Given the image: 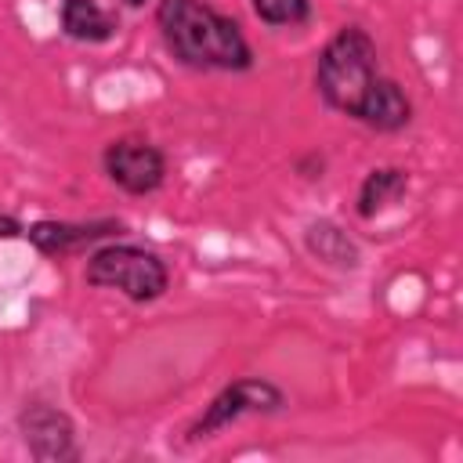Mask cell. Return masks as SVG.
<instances>
[{"instance_id": "cell-9", "label": "cell", "mask_w": 463, "mask_h": 463, "mask_svg": "<svg viewBox=\"0 0 463 463\" xmlns=\"http://www.w3.org/2000/svg\"><path fill=\"white\" fill-rule=\"evenodd\" d=\"M58 22H61V33L76 43H109L119 29V18L98 0H61Z\"/></svg>"}, {"instance_id": "cell-13", "label": "cell", "mask_w": 463, "mask_h": 463, "mask_svg": "<svg viewBox=\"0 0 463 463\" xmlns=\"http://www.w3.org/2000/svg\"><path fill=\"white\" fill-rule=\"evenodd\" d=\"M25 232V224L18 221V217H11V213H0V239H18Z\"/></svg>"}, {"instance_id": "cell-4", "label": "cell", "mask_w": 463, "mask_h": 463, "mask_svg": "<svg viewBox=\"0 0 463 463\" xmlns=\"http://www.w3.org/2000/svg\"><path fill=\"white\" fill-rule=\"evenodd\" d=\"M282 409H286V391L279 383H271L264 376H242V380H232L228 387H221L184 434H188V441H203L232 423H239L242 416H271Z\"/></svg>"}, {"instance_id": "cell-7", "label": "cell", "mask_w": 463, "mask_h": 463, "mask_svg": "<svg viewBox=\"0 0 463 463\" xmlns=\"http://www.w3.org/2000/svg\"><path fill=\"white\" fill-rule=\"evenodd\" d=\"M18 434L29 449V456L40 459V463H76L80 459L76 423L58 405L29 402L18 412Z\"/></svg>"}, {"instance_id": "cell-3", "label": "cell", "mask_w": 463, "mask_h": 463, "mask_svg": "<svg viewBox=\"0 0 463 463\" xmlns=\"http://www.w3.org/2000/svg\"><path fill=\"white\" fill-rule=\"evenodd\" d=\"M83 279L94 289H116L134 304H152L170 289V268L156 250L134 242H101L87 253Z\"/></svg>"}, {"instance_id": "cell-12", "label": "cell", "mask_w": 463, "mask_h": 463, "mask_svg": "<svg viewBox=\"0 0 463 463\" xmlns=\"http://www.w3.org/2000/svg\"><path fill=\"white\" fill-rule=\"evenodd\" d=\"M250 7L271 29H293L311 18V0H250Z\"/></svg>"}, {"instance_id": "cell-8", "label": "cell", "mask_w": 463, "mask_h": 463, "mask_svg": "<svg viewBox=\"0 0 463 463\" xmlns=\"http://www.w3.org/2000/svg\"><path fill=\"white\" fill-rule=\"evenodd\" d=\"M354 123H362V127H369L376 134H398V130H405L412 123V101H409V94L402 90L398 80L380 76L373 83L369 98L362 101V112H358Z\"/></svg>"}, {"instance_id": "cell-5", "label": "cell", "mask_w": 463, "mask_h": 463, "mask_svg": "<svg viewBox=\"0 0 463 463\" xmlns=\"http://www.w3.org/2000/svg\"><path fill=\"white\" fill-rule=\"evenodd\" d=\"M109 181L127 195H152L166 181V152L148 137H116L101 152Z\"/></svg>"}, {"instance_id": "cell-2", "label": "cell", "mask_w": 463, "mask_h": 463, "mask_svg": "<svg viewBox=\"0 0 463 463\" xmlns=\"http://www.w3.org/2000/svg\"><path fill=\"white\" fill-rule=\"evenodd\" d=\"M380 76L383 72H380L376 40L362 25H340L326 40V47L318 51V61H315V87H318L322 101L347 119H358L362 101L369 98V90Z\"/></svg>"}, {"instance_id": "cell-10", "label": "cell", "mask_w": 463, "mask_h": 463, "mask_svg": "<svg viewBox=\"0 0 463 463\" xmlns=\"http://www.w3.org/2000/svg\"><path fill=\"white\" fill-rule=\"evenodd\" d=\"M409 192V170L402 166H373L362 184H358V195H354V213L362 221H373L380 217L383 210L398 206Z\"/></svg>"}, {"instance_id": "cell-1", "label": "cell", "mask_w": 463, "mask_h": 463, "mask_svg": "<svg viewBox=\"0 0 463 463\" xmlns=\"http://www.w3.org/2000/svg\"><path fill=\"white\" fill-rule=\"evenodd\" d=\"M156 29L184 69L195 72H250L253 47L242 25L206 0H156Z\"/></svg>"}, {"instance_id": "cell-6", "label": "cell", "mask_w": 463, "mask_h": 463, "mask_svg": "<svg viewBox=\"0 0 463 463\" xmlns=\"http://www.w3.org/2000/svg\"><path fill=\"white\" fill-rule=\"evenodd\" d=\"M127 235V224L119 217H94V221H33L25 224L22 239L43 257H72L87 253L101 242H112Z\"/></svg>"}, {"instance_id": "cell-14", "label": "cell", "mask_w": 463, "mask_h": 463, "mask_svg": "<svg viewBox=\"0 0 463 463\" xmlns=\"http://www.w3.org/2000/svg\"><path fill=\"white\" fill-rule=\"evenodd\" d=\"M119 4H123V7H145L148 0H119Z\"/></svg>"}, {"instance_id": "cell-11", "label": "cell", "mask_w": 463, "mask_h": 463, "mask_svg": "<svg viewBox=\"0 0 463 463\" xmlns=\"http://www.w3.org/2000/svg\"><path fill=\"white\" fill-rule=\"evenodd\" d=\"M307 246H311L315 257H322V260H329V264H336V268H354V264H358L354 242L347 239V232H340V228L329 224V221H318V224L307 228Z\"/></svg>"}]
</instances>
